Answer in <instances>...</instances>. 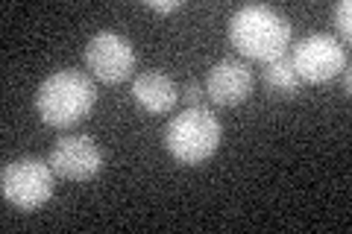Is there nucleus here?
Instances as JSON below:
<instances>
[{"mask_svg": "<svg viewBox=\"0 0 352 234\" xmlns=\"http://www.w3.org/2000/svg\"><path fill=\"white\" fill-rule=\"evenodd\" d=\"M179 6H182V0H147V9H153V12H162V15L176 12Z\"/></svg>", "mask_w": 352, "mask_h": 234, "instance_id": "obj_13", "label": "nucleus"}, {"mask_svg": "<svg viewBox=\"0 0 352 234\" xmlns=\"http://www.w3.org/2000/svg\"><path fill=\"white\" fill-rule=\"evenodd\" d=\"M332 21H335V27H338L340 36L349 41V36H352V3H349V0H340V3H335Z\"/></svg>", "mask_w": 352, "mask_h": 234, "instance_id": "obj_11", "label": "nucleus"}, {"mask_svg": "<svg viewBox=\"0 0 352 234\" xmlns=\"http://www.w3.org/2000/svg\"><path fill=\"white\" fill-rule=\"evenodd\" d=\"M50 167L53 173L71 182H88L100 173L103 167V150L88 135H68L59 138L50 150Z\"/></svg>", "mask_w": 352, "mask_h": 234, "instance_id": "obj_7", "label": "nucleus"}, {"mask_svg": "<svg viewBox=\"0 0 352 234\" xmlns=\"http://www.w3.org/2000/svg\"><path fill=\"white\" fill-rule=\"evenodd\" d=\"M229 41L244 59L267 65L288 53L291 47V21L273 6L250 3L241 6L229 21Z\"/></svg>", "mask_w": 352, "mask_h": 234, "instance_id": "obj_1", "label": "nucleus"}, {"mask_svg": "<svg viewBox=\"0 0 352 234\" xmlns=\"http://www.w3.org/2000/svg\"><path fill=\"white\" fill-rule=\"evenodd\" d=\"M291 62L296 76L311 85L335 80L338 73H344L349 68L346 47L335 36H326V32H311V36L296 41Z\"/></svg>", "mask_w": 352, "mask_h": 234, "instance_id": "obj_5", "label": "nucleus"}, {"mask_svg": "<svg viewBox=\"0 0 352 234\" xmlns=\"http://www.w3.org/2000/svg\"><path fill=\"white\" fill-rule=\"evenodd\" d=\"M179 100H185V103H188V108L203 106V100H206V85H200L197 80H188V82L179 88Z\"/></svg>", "mask_w": 352, "mask_h": 234, "instance_id": "obj_12", "label": "nucleus"}, {"mask_svg": "<svg viewBox=\"0 0 352 234\" xmlns=\"http://www.w3.org/2000/svg\"><path fill=\"white\" fill-rule=\"evenodd\" d=\"M220 141H223V126L212 108L194 106L179 111L170 117L168 129H164V147L179 164H203L217 152Z\"/></svg>", "mask_w": 352, "mask_h": 234, "instance_id": "obj_3", "label": "nucleus"}, {"mask_svg": "<svg viewBox=\"0 0 352 234\" xmlns=\"http://www.w3.org/2000/svg\"><path fill=\"white\" fill-rule=\"evenodd\" d=\"M53 185H56V173H53L50 161L38 159V155H24V159H12L0 170V194L15 211H38L53 196Z\"/></svg>", "mask_w": 352, "mask_h": 234, "instance_id": "obj_4", "label": "nucleus"}, {"mask_svg": "<svg viewBox=\"0 0 352 234\" xmlns=\"http://www.w3.org/2000/svg\"><path fill=\"white\" fill-rule=\"evenodd\" d=\"M252 68L241 59H220L208 68L206 76V97L214 106H241L252 94Z\"/></svg>", "mask_w": 352, "mask_h": 234, "instance_id": "obj_8", "label": "nucleus"}, {"mask_svg": "<svg viewBox=\"0 0 352 234\" xmlns=\"http://www.w3.org/2000/svg\"><path fill=\"white\" fill-rule=\"evenodd\" d=\"M94 100H97V88L91 76L76 68H62L50 73L47 80H41L36 91V111L47 126L68 129L91 115Z\"/></svg>", "mask_w": 352, "mask_h": 234, "instance_id": "obj_2", "label": "nucleus"}, {"mask_svg": "<svg viewBox=\"0 0 352 234\" xmlns=\"http://www.w3.org/2000/svg\"><path fill=\"white\" fill-rule=\"evenodd\" d=\"M261 82H264L267 91L279 94V97H296V94H300V88H302V80L296 76L294 62H291L288 53L264 65V68H261Z\"/></svg>", "mask_w": 352, "mask_h": 234, "instance_id": "obj_10", "label": "nucleus"}, {"mask_svg": "<svg viewBox=\"0 0 352 234\" xmlns=\"http://www.w3.org/2000/svg\"><path fill=\"white\" fill-rule=\"evenodd\" d=\"M85 68L91 71L94 80L118 85L129 80V73L135 71V50H132L129 38H124L120 32L103 30L85 44Z\"/></svg>", "mask_w": 352, "mask_h": 234, "instance_id": "obj_6", "label": "nucleus"}, {"mask_svg": "<svg viewBox=\"0 0 352 234\" xmlns=\"http://www.w3.org/2000/svg\"><path fill=\"white\" fill-rule=\"evenodd\" d=\"M132 100L150 115H168V111H173L176 100H179V85L168 73L147 71L132 80Z\"/></svg>", "mask_w": 352, "mask_h": 234, "instance_id": "obj_9", "label": "nucleus"}]
</instances>
